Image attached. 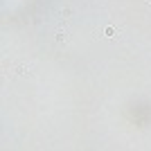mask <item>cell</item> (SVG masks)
I'll use <instances>...</instances> for the list:
<instances>
[{
    "instance_id": "1",
    "label": "cell",
    "mask_w": 151,
    "mask_h": 151,
    "mask_svg": "<svg viewBox=\"0 0 151 151\" xmlns=\"http://www.w3.org/2000/svg\"><path fill=\"white\" fill-rule=\"evenodd\" d=\"M14 72L20 77H29V65H25V63H20V65H16L14 68Z\"/></svg>"
},
{
    "instance_id": "2",
    "label": "cell",
    "mask_w": 151,
    "mask_h": 151,
    "mask_svg": "<svg viewBox=\"0 0 151 151\" xmlns=\"http://www.w3.org/2000/svg\"><path fill=\"white\" fill-rule=\"evenodd\" d=\"M57 41L59 43H65L68 41V32H57Z\"/></svg>"
},
{
    "instance_id": "3",
    "label": "cell",
    "mask_w": 151,
    "mask_h": 151,
    "mask_svg": "<svg viewBox=\"0 0 151 151\" xmlns=\"http://www.w3.org/2000/svg\"><path fill=\"white\" fill-rule=\"evenodd\" d=\"M104 34H106V36H113V34H115V27H106V29H104Z\"/></svg>"
},
{
    "instance_id": "4",
    "label": "cell",
    "mask_w": 151,
    "mask_h": 151,
    "mask_svg": "<svg viewBox=\"0 0 151 151\" xmlns=\"http://www.w3.org/2000/svg\"><path fill=\"white\" fill-rule=\"evenodd\" d=\"M149 2H151V0H149Z\"/></svg>"
}]
</instances>
